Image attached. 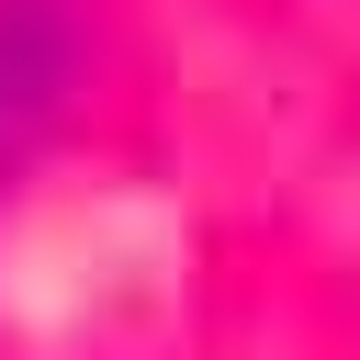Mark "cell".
Here are the masks:
<instances>
[{"label":"cell","mask_w":360,"mask_h":360,"mask_svg":"<svg viewBox=\"0 0 360 360\" xmlns=\"http://www.w3.org/2000/svg\"><path fill=\"white\" fill-rule=\"evenodd\" d=\"M68 11H45V0H0V169H11V146L56 112V90H68Z\"/></svg>","instance_id":"1"}]
</instances>
